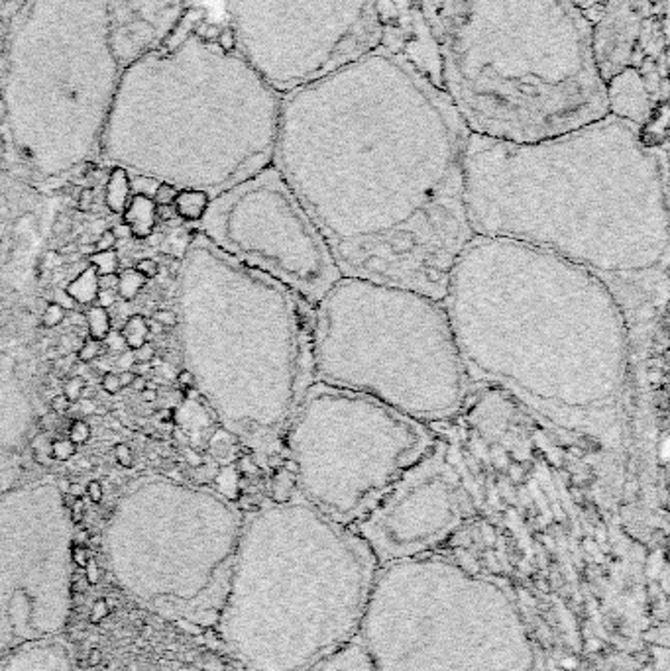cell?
Segmentation results:
<instances>
[{
  "mask_svg": "<svg viewBox=\"0 0 670 671\" xmlns=\"http://www.w3.org/2000/svg\"><path fill=\"white\" fill-rule=\"evenodd\" d=\"M65 293L69 295V299L73 300L75 304H93L99 295V275L91 265L83 269L77 277H75Z\"/></svg>",
  "mask_w": 670,
  "mask_h": 671,
  "instance_id": "obj_25",
  "label": "cell"
},
{
  "mask_svg": "<svg viewBox=\"0 0 670 671\" xmlns=\"http://www.w3.org/2000/svg\"><path fill=\"white\" fill-rule=\"evenodd\" d=\"M468 140L449 94L381 42L282 94L273 167L342 277L442 300L474 238L464 198Z\"/></svg>",
  "mask_w": 670,
  "mask_h": 671,
  "instance_id": "obj_1",
  "label": "cell"
},
{
  "mask_svg": "<svg viewBox=\"0 0 670 671\" xmlns=\"http://www.w3.org/2000/svg\"><path fill=\"white\" fill-rule=\"evenodd\" d=\"M83 391H85V379L75 375L71 379L63 383V395L69 399V403H79L83 399Z\"/></svg>",
  "mask_w": 670,
  "mask_h": 671,
  "instance_id": "obj_35",
  "label": "cell"
},
{
  "mask_svg": "<svg viewBox=\"0 0 670 671\" xmlns=\"http://www.w3.org/2000/svg\"><path fill=\"white\" fill-rule=\"evenodd\" d=\"M314 381L372 397L423 424L460 413L470 379L442 300L340 277L313 309Z\"/></svg>",
  "mask_w": 670,
  "mask_h": 671,
  "instance_id": "obj_7",
  "label": "cell"
},
{
  "mask_svg": "<svg viewBox=\"0 0 670 671\" xmlns=\"http://www.w3.org/2000/svg\"><path fill=\"white\" fill-rule=\"evenodd\" d=\"M116 287H118V273H110V275H99V289L116 290Z\"/></svg>",
  "mask_w": 670,
  "mask_h": 671,
  "instance_id": "obj_49",
  "label": "cell"
},
{
  "mask_svg": "<svg viewBox=\"0 0 670 671\" xmlns=\"http://www.w3.org/2000/svg\"><path fill=\"white\" fill-rule=\"evenodd\" d=\"M134 351V360H136V363H150L154 357H156V348H154V344H150V341H146L144 346H140L138 350H132Z\"/></svg>",
  "mask_w": 670,
  "mask_h": 671,
  "instance_id": "obj_42",
  "label": "cell"
},
{
  "mask_svg": "<svg viewBox=\"0 0 670 671\" xmlns=\"http://www.w3.org/2000/svg\"><path fill=\"white\" fill-rule=\"evenodd\" d=\"M103 353H105L103 341L89 338V340H85L83 344H81V348L77 350V360L81 363H91L94 362V360H99Z\"/></svg>",
  "mask_w": 670,
  "mask_h": 671,
  "instance_id": "obj_31",
  "label": "cell"
},
{
  "mask_svg": "<svg viewBox=\"0 0 670 671\" xmlns=\"http://www.w3.org/2000/svg\"><path fill=\"white\" fill-rule=\"evenodd\" d=\"M115 300H116V290H103V289H99V295H96V304L99 307H105V309H108V307H112L115 304Z\"/></svg>",
  "mask_w": 670,
  "mask_h": 671,
  "instance_id": "obj_47",
  "label": "cell"
},
{
  "mask_svg": "<svg viewBox=\"0 0 670 671\" xmlns=\"http://www.w3.org/2000/svg\"><path fill=\"white\" fill-rule=\"evenodd\" d=\"M50 452H52L53 459H57V462H69V459L75 457V454H77V445H75L71 440L57 438V440L52 442Z\"/></svg>",
  "mask_w": 670,
  "mask_h": 671,
  "instance_id": "obj_32",
  "label": "cell"
},
{
  "mask_svg": "<svg viewBox=\"0 0 670 671\" xmlns=\"http://www.w3.org/2000/svg\"><path fill=\"white\" fill-rule=\"evenodd\" d=\"M592 53L602 83L635 71L669 98V8L649 0H608L592 18Z\"/></svg>",
  "mask_w": 670,
  "mask_h": 671,
  "instance_id": "obj_17",
  "label": "cell"
},
{
  "mask_svg": "<svg viewBox=\"0 0 670 671\" xmlns=\"http://www.w3.org/2000/svg\"><path fill=\"white\" fill-rule=\"evenodd\" d=\"M65 316H67V312H65L61 304L48 302L42 312V324L45 328H55V326H59V324L65 320Z\"/></svg>",
  "mask_w": 670,
  "mask_h": 671,
  "instance_id": "obj_33",
  "label": "cell"
},
{
  "mask_svg": "<svg viewBox=\"0 0 670 671\" xmlns=\"http://www.w3.org/2000/svg\"><path fill=\"white\" fill-rule=\"evenodd\" d=\"M379 563L352 526L283 499L242 524L217 622L246 671H309L356 640Z\"/></svg>",
  "mask_w": 670,
  "mask_h": 671,
  "instance_id": "obj_4",
  "label": "cell"
},
{
  "mask_svg": "<svg viewBox=\"0 0 670 671\" xmlns=\"http://www.w3.org/2000/svg\"><path fill=\"white\" fill-rule=\"evenodd\" d=\"M118 379H120V385H122V389H124V387H130V385L134 383V379H136V373H134V371H120V373H118Z\"/></svg>",
  "mask_w": 670,
  "mask_h": 671,
  "instance_id": "obj_53",
  "label": "cell"
},
{
  "mask_svg": "<svg viewBox=\"0 0 670 671\" xmlns=\"http://www.w3.org/2000/svg\"><path fill=\"white\" fill-rule=\"evenodd\" d=\"M435 442L427 424L314 381L283 436V471L301 501L354 526Z\"/></svg>",
  "mask_w": 670,
  "mask_h": 671,
  "instance_id": "obj_11",
  "label": "cell"
},
{
  "mask_svg": "<svg viewBox=\"0 0 670 671\" xmlns=\"http://www.w3.org/2000/svg\"><path fill=\"white\" fill-rule=\"evenodd\" d=\"M142 399H144L146 403H154L157 399V391L156 389H144V391H142Z\"/></svg>",
  "mask_w": 670,
  "mask_h": 671,
  "instance_id": "obj_58",
  "label": "cell"
},
{
  "mask_svg": "<svg viewBox=\"0 0 670 671\" xmlns=\"http://www.w3.org/2000/svg\"><path fill=\"white\" fill-rule=\"evenodd\" d=\"M124 65L108 0H28L12 34L2 112L26 154L75 152L106 124Z\"/></svg>",
  "mask_w": 670,
  "mask_h": 671,
  "instance_id": "obj_9",
  "label": "cell"
},
{
  "mask_svg": "<svg viewBox=\"0 0 670 671\" xmlns=\"http://www.w3.org/2000/svg\"><path fill=\"white\" fill-rule=\"evenodd\" d=\"M144 285H146V279L138 273L136 269H126V271H122V273L118 275L116 293H118L120 299L130 302V300H134L138 295H140V290L144 289Z\"/></svg>",
  "mask_w": 670,
  "mask_h": 671,
  "instance_id": "obj_28",
  "label": "cell"
},
{
  "mask_svg": "<svg viewBox=\"0 0 670 671\" xmlns=\"http://www.w3.org/2000/svg\"><path fill=\"white\" fill-rule=\"evenodd\" d=\"M222 195L217 222L232 259L282 283L314 309L342 273L282 173L270 165Z\"/></svg>",
  "mask_w": 670,
  "mask_h": 671,
  "instance_id": "obj_14",
  "label": "cell"
},
{
  "mask_svg": "<svg viewBox=\"0 0 670 671\" xmlns=\"http://www.w3.org/2000/svg\"><path fill=\"white\" fill-rule=\"evenodd\" d=\"M234 47L277 93L384 42L377 0H228Z\"/></svg>",
  "mask_w": 670,
  "mask_h": 671,
  "instance_id": "obj_13",
  "label": "cell"
},
{
  "mask_svg": "<svg viewBox=\"0 0 670 671\" xmlns=\"http://www.w3.org/2000/svg\"><path fill=\"white\" fill-rule=\"evenodd\" d=\"M69 440H71L75 445L87 444V442L91 440V426L85 422V420H81V418L73 420L71 426H69Z\"/></svg>",
  "mask_w": 670,
  "mask_h": 671,
  "instance_id": "obj_34",
  "label": "cell"
},
{
  "mask_svg": "<svg viewBox=\"0 0 670 671\" xmlns=\"http://www.w3.org/2000/svg\"><path fill=\"white\" fill-rule=\"evenodd\" d=\"M159 210H157V214H159V218H163V220H169V218H173L175 216V210H171V207H157Z\"/></svg>",
  "mask_w": 670,
  "mask_h": 671,
  "instance_id": "obj_57",
  "label": "cell"
},
{
  "mask_svg": "<svg viewBox=\"0 0 670 671\" xmlns=\"http://www.w3.org/2000/svg\"><path fill=\"white\" fill-rule=\"evenodd\" d=\"M464 6L466 0H388L384 43L440 87V55Z\"/></svg>",
  "mask_w": 670,
  "mask_h": 671,
  "instance_id": "obj_18",
  "label": "cell"
},
{
  "mask_svg": "<svg viewBox=\"0 0 670 671\" xmlns=\"http://www.w3.org/2000/svg\"><path fill=\"white\" fill-rule=\"evenodd\" d=\"M185 459H187L191 465H195V467H199L201 462H203V459H201V455L197 454V452H191V450L185 452Z\"/></svg>",
  "mask_w": 670,
  "mask_h": 671,
  "instance_id": "obj_56",
  "label": "cell"
},
{
  "mask_svg": "<svg viewBox=\"0 0 670 671\" xmlns=\"http://www.w3.org/2000/svg\"><path fill=\"white\" fill-rule=\"evenodd\" d=\"M115 459L118 462V465L122 467H134V452L132 448L124 442L115 445Z\"/></svg>",
  "mask_w": 670,
  "mask_h": 671,
  "instance_id": "obj_37",
  "label": "cell"
},
{
  "mask_svg": "<svg viewBox=\"0 0 670 671\" xmlns=\"http://www.w3.org/2000/svg\"><path fill=\"white\" fill-rule=\"evenodd\" d=\"M69 510H71V522H79L85 515L83 501H81V499H77L73 505L69 506Z\"/></svg>",
  "mask_w": 670,
  "mask_h": 671,
  "instance_id": "obj_51",
  "label": "cell"
},
{
  "mask_svg": "<svg viewBox=\"0 0 670 671\" xmlns=\"http://www.w3.org/2000/svg\"><path fill=\"white\" fill-rule=\"evenodd\" d=\"M159 418L163 420V422H171L173 420V411L171 408H163V411H159Z\"/></svg>",
  "mask_w": 670,
  "mask_h": 671,
  "instance_id": "obj_59",
  "label": "cell"
},
{
  "mask_svg": "<svg viewBox=\"0 0 670 671\" xmlns=\"http://www.w3.org/2000/svg\"><path fill=\"white\" fill-rule=\"evenodd\" d=\"M85 320H87V328H89V338L103 341L110 334L112 322H110V314L105 307H99V304L91 307L85 314Z\"/></svg>",
  "mask_w": 670,
  "mask_h": 671,
  "instance_id": "obj_27",
  "label": "cell"
},
{
  "mask_svg": "<svg viewBox=\"0 0 670 671\" xmlns=\"http://www.w3.org/2000/svg\"><path fill=\"white\" fill-rule=\"evenodd\" d=\"M103 348L112 351V353H120V351L128 350V348H126V341L122 340V336H120V332H118V334H116V332L108 334L105 340H103Z\"/></svg>",
  "mask_w": 670,
  "mask_h": 671,
  "instance_id": "obj_41",
  "label": "cell"
},
{
  "mask_svg": "<svg viewBox=\"0 0 670 671\" xmlns=\"http://www.w3.org/2000/svg\"><path fill=\"white\" fill-rule=\"evenodd\" d=\"M0 671H75L71 654L57 638L22 644L0 656Z\"/></svg>",
  "mask_w": 670,
  "mask_h": 671,
  "instance_id": "obj_20",
  "label": "cell"
},
{
  "mask_svg": "<svg viewBox=\"0 0 670 671\" xmlns=\"http://www.w3.org/2000/svg\"><path fill=\"white\" fill-rule=\"evenodd\" d=\"M667 147L608 114L533 144L470 134L464 198L474 236L543 249L604 281L633 338L667 293Z\"/></svg>",
  "mask_w": 670,
  "mask_h": 671,
  "instance_id": "obj_2",
  "label": "cell"
},
{
  "mask_svg": "<svg viewBox=\"0 0 670 671\" xmlns=\"http://www.w3.org/2000/svg\"><path fill=\"white\" fill-rule=\"evenodd\" d=\"M146 385H147V379L144 377V375H136V379H134V383L130 385L134 391H138V392H142L144 389H146Z\"/></svg>",
  "mask_w": 670,
  "mask_h": 671,
  "instance_id": "obj_54",
  "label": "cell"
},
{
  "mask_svg": "<svg viewBox=\"0 0 670 671\" xmlns=\"http://www.w3.org/2000/svg\"><path fill=\"white\" fill-rule=\"evenodd\" d=\"M356 640L376 671H546L514 597L432 554L379 566Z\"/></svg>",
  "mask_w": 670,
  "mask_h": 671,
  "instance_id": "obj_8",
  "label": "cell"
},
{
  "mask_svg": "<svg viewBox=\"0 0 670 671\" xmlns=\"http://www.w3.org/2000/svg\"><path fill=\"white\" fill-rule=\"evenodd\" d=\"M442 304L470 383L502 389L565 436L618 448L633 338L604 281L543 249L474 236Z\"/></svg>",
  "mask_w": 670,
  "mask_h": 671,
  "instance_id": "obj_3",
  "label": "cell"
},
{
  "mask_svg": "<svg viewBox=\"0 0 670 671\" xmlns=\"http://www.w3.org/2000/svg\"><path fill=\"white\" fill-rule=\"evenodd\" d=\"M440 87L470 134L533 144L608 116L592 20L570 0H466Z\"/></svg>",
  "mask_w": 670,
  "mask_h": 671,
  "instance_id": "obj_5",
  "label": "cell"
},
{
  "mask_svg": "<svg viewBox=\"0 0 670 671\" xmlns=\"http://www.w3.org/2000/svg\"><path fill=\"white\" fill-rule=\"evenodd\" d=\"M112 234L116 236V239H128V238H132V232H130V228L126 226L124 222H120V224H116L115 228H112Z\"/></svg>",
  "mask_w": 670,
  "mask_h": 671,
  "instance_id": "obj_52",
  "label": "cell"
},
{
  "mask_svg": "<svg viewBox=\"0 0 670 671\" xmlns=\"http://www.w3.org/2000/svg\"><path fill=\"white\" fill-rule=\"evenodd\" d=\"M134 363H136V360H134V351L132 350L120 351L118 357H116V367H120L122 371H132Z\"/></svg>",
  "mask_w": 670,
  "mask_h": 671,
  "instance_id": "obj_44",
  "label": "cell"
},
{
  "mask_svg": "<svg viewBox=\"0 0 670 671\" xmlns=\"http://www.w3.org/2000/svg\"><path fill=\"white\" fill-rule=\"evenodd\" d=\"M67 493H69V495H73L75 499H81L85 493V489L79 485V483H71V485L67 487Z\"/></svg>",
  "mask_w": 670,
  "mask_h": 671,
  "instance_id": "obj_55",
  "label": "cell"
},
{
  "mask_svg": "<svg viewBox=\"0 0 670 671\" xmlns=\"http://www.w3.org/2000/svg\"><path fill=\"white\" fill-rule=\"evenodd\" d=\"M134 269H136L138 273H140V275H142L146 281L154 279V277H157V273H159V265H157V261L156 259H150V258L138 259Z\"/></svg>",
  "mask_w": 670,
  "mask_h": 671,
  "instance_id": "obj_36",
  "label": "cell"
},
{
  "mask_svg": "<svg viewBox=\"0 0 670 671\" xmlns=\"http://www.w3.org/2000/svg\"><path fill=\"white\" fill-rule=\"evenodd\" d=\"M649 2H653L659 8H669V0H649Z\"/></svg>",
  "mask_w": 670,
  "mask_h": 671,
  "instance_id": "obj_60",
  "label": "cell"
},
{
  "mask_svg": "<svg viewBox=\"0 0 670 671\" xmlns=\"http://www.w3.org/2000/svg\"><path fill=\"white\" fill-rule=\"evenodd\" d=\"M69 406H71V403H69V399L65 397V395H55L52 399V411L55 414H65L67 411H69Z\"/></svg>",
  "mask_w": 670,
  "mask_h": 671,
  "instance_id": "obj_46",
  "label": "cell"
},
{
  "mask_svg": "<svg viewBox=\"0 0 670 671\" xmlns=\"http://www.w3.org/2000/svg\"><path fill=\"white\" fill-rule=\"evenodd\" d=\"M279 110L282 93L232 40L189 30L126 63L106 132L136 159L197 167L222 195L273 165Z\"/></svg>",
  "mask_w": 670,
  "mask_h": 671,
  "instance_id": "obj_6",
  "label": "cell"
},
{
  "mask_svg": "<svg viewBox=\"0 0 670 671\" xmlns=\"http://www.w3.org/2000/svg\"><path fill=\"white\" fill-rule=\"evenodd\" d=\"M118 242L116 236L112 234V230H105L99 239L94 242V251H106V249H115V244Z\"/></svg>",
  "mask_w": 670,
  "mask_h": 671,
  "instance_id": "obj_43",
  "label": "cell"
},
{
  "mask_svg": "<svg viewBox=\"0 0 670 671\" xmlns=\"http://www.w3.org/2000/svg\"><path fill=\"white\" fill-rule=\"evenodd\" d=\"M242 532L224 501L132 515L112 528L106 559L142 607L189 628H217Z\"/></svg>",
  "mask_w": 670,
  "mask_h": 671,
  "instance_id": "obj_12",
  "label": "cell"
},
{
  "mask_svg": "<svg viewBox=\"0 0 670 671\" xmlns=\"http://www.w3.org/2000/svg\"><path fill=\"white\" fill-rule=\"evenodd\" d=\"M222 406L231 432L268 469H283V436L314 383L313 309L256 269L226 258Z\"/></svg>",
  "mask_w": 670,
  "mask_h": 671,
  "instance_id": "obj_10",
  "label": "cell"
},
{
  "mask_svg": "<svg viewBox=\"0 0 670 671\" xmlns=\"http://www.w3.org/2000/svg\"><path fill=\"white\" fill-rule=\"evenodd\" d=\"M93 202H94L93 189H83V191H81V195H79V202H77L79 210H81V212H89V210L93 208Z\"/></svg>",
  "mask_w": 670,
  "mask_h": 671,
  "instance_id": "obj_45",
  "label": "cell"
},
{
  "mask_svg": "<svg viewBox=\"0 0 670 671\" xmlns=\"http://www.w3.org/2000/svg\"><path fill=\"white\" fill-rule=\"evenodd\" d=\"M159 326H166V328H175L177 326V314L173 310L168 309H159L154 312V318Z\"/></svg>",
  "mask_w": 670,
  "mask_h": 671,
  "instance_id": "obj_39",
  "label": "cell"
},
{
  "mask_svg": "<svg viewBox=\"0 0 670 671\" xmlns=\"http://www.w3.org/2000/svg\"><path fill=\"white\" fill-rule=\"evenodd\" d=\"M177 195L179 191L175 185H171V183H157L156 189H154L152 200L156 202V207H173Z\"/></svg>",
  "mask_w": 670,
  "mask_h": 671,
  "instance_id": "obj_30",
  "label": "cell"
},
{
  "mask_svg": "<svg viewBox=\"0 0 670 671\" xmlns=\"http://www.w3.org/2000/svg\"><path fill=\"white\" fill-rule=\"evenodd\" d=\"M309 671H376L367 660L366 651L362 650L360 642L352 640L328 658L319 661Z\"/></svg>",
  "mask_w": 670,
  "mask_h": 671,
  "instance_id": "obj_22",
  "label": "cell"
},
{
  "mask_svg": "<svg viewBox=\"0 0 670 671\" xmlns=\"http://www.w3.org/2000/svg\"><path fill=\"white\" fill-rule=\"evenodd\" d=\"M85 493L89 495V499L93 501L94 505L101 503V501H103V485H101V481H91V483L87 485V489H85Z\"/></svg>",
  "mask_w": 670,
  "mask_h": 671,
  "instance_id": "obj_48",
  "label": "cell"
},
{
  "mask_svg": "<svg viewBox=\"0 0 670 671\" xmlns=\"http://www.w3.org/2000/svg\"><path fill=\"white\" fill-rule=\"evenodd\" d=\"M101 387H103V391L108 392V395H116V392H120L122 385H120V379H118V373L115 371L105 373V375H103V379H101Z\"/></svg>",
  "mask_w": 670,
  "mask_h": 671,
  "instance_id": "obj_40",
  "label": "cell"
},
{
  "mask_svg": "<svg viewBox=\"0 0 670 671\" xmlns=\"http://www.w3.org/2000/svg\"><path fill=\"white\" fill-rule=\"evenodd\" d=\"M89 263H91V267L96 271V275H110V273H118L120 256H118L116 249L93 251V253L89 256Z\"/></svg>",
  "mask_w": 670,
  "mask_h": 671,
  "instance_id": "obj_29",
  "label": "cell"
},
{
  "mask_svg": "<svg viewBox=\"0 0 670 671\" xmlns=\"http://www.w3.org/2000/svg\"><path fill=\"white\" fill-rule=\"evenodd\" d=\"M122 340L126 341L128 350H138L140 346H144L150 336V328H147V318L142 314H132L130 318H126L124 326L120 330Z\"/></svg>",
  "mask_w": 670,
  "mask_h": 671,
  "instance_id": "obj_26",
  "label": "cell"
},
{
  "mask_svg": "<svg viewBox=\"0 0 670 671\" xmlns=\"http://www.w3.org/2000/svg\"><path fill=\"white\" fill-rule=\"evenodd\" d=\"M122 65L163 43L177 18V0H108Z\"/></svg>",
  "mask_w": 670,
  "mask_h": 671,
  "instance_id": "obj_19",
  "label": "cell"
},
{
  "mask_svg": "<svg viewBox=\"0 0 670 671\" xmlns=\"http://www.w3.org/2000/svg\"><path fill=\"white\" fill-rule=\"evenodd\" d=\"M156 218L157 207L150 195H132L122 212V222L136 239H146L154 234Z\"/></svg>",
  "mask_w": 670,
  "mask_h": 671,
  "instance_id": "obj_21",
  "label": "cell"
},
{
  "mask_svg": "<svg viewBox=\"0 0 670 671\" xmlns=\"http://www.w3.org/2000/svg\"><path fill=\"white\" fill-rule=\"evenodd\" d=\"M474 515L470 489L437 440L352 528L384 566L430 554Z\"/></svg>",
  "mask_w": 670,
  "mask_h": 671,
  "instance_id": "obj_16",
  "label": "cell"
},
{
  "mask_svg": "<svg viewBox=\"0 0 670 671\" xmlns=\"http://www.w3.org/2000/svg\"><path fill=\"white\" fill-rule=\"evenodd\" d=\"M209 193L203 189H185L179 191L177 198H175V214L181 216L187 222H197L205 216L207 208H209Z\"/></svg>",
  "mask_w": 670,
  "mask_h": 671,
  "instance_id": "obj_24",
  "label": "cell"
},
{
  "mask_svg": "<svg viewBox=\"0 0 670 671\" xmlns=\"http://www.w3.org/2000/svg\"><path fill=\"white\" fill-rule=\"evenodd\" d=\"M132 196V181L124 167H115L105 186V205L112 214H122Z\"/></svg>",
  "mask_w": 670,
  "mask_h": 671,
  "instance_id": "obj_23",
  "label": "cell"
},
{
  "mask_svg": "<svg viewBox=\"0 0 670 671\" xmlns=\"http://www.w3.org/2000/svg\"><path fill=\"white\" fill-rule=\"evenodd\" d=\"M177 383L183 387V389L195 387V383H197V379H195V373H191L189 369H181L177 375Z\"/></svg>",
  "mask_w": 670,
  "mask_h": 671,
  "instance_id": "obj_50",
  "label": "cell"
},
{
  "mask_svg": "<svg viewBox=\"0 0 670 671\" xmlns=\"http://www.w3.org/2000/svg\"><path fill=\"white\" fill-rule=\"evenodd\" d=\"M570 2H572V4H576L578 8L584 12L588 18L592 20V18L596 16V12L599 10L608 0H570Z\"/></svg>",
  "mask_w": 670,
  "mask_h": 671,
  "instance_id": "obj_38",
  "label": "cell"
},
{
  "mask_svg": "<svg viewBox=\"0 0 670 671\" xmlns=\"http://www.w3.org/2000/svg\"><path fill=\"white\" fill-rule=\"evenodd\" d=\"M73 542L45 517L0 518V656L57 638L71 614Z\"/></svg>",
  "mask_w": 670,
  "mask_h": 671,
  "instance_id": "obj_15",
  "label": "cell"
}]
</instances>
